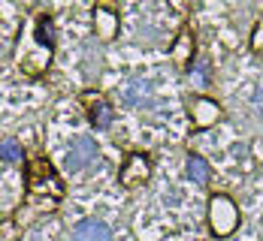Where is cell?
<instances>
[{"instance_id":"cell-1","label":"cell","mask_w":263,"mask_h":241,"mask_svg":"<svg viewBox=\"0 0 263 241\" xmlns=\"http://www.w3.org/2000/svg\"><path fill=\"white\" fill-rule=\"evenodd\" d=\"M97 142L91 139V136H79L73 145H70V151H67V157H64V169L67 172H82V169H88L91 163L97 160Z\"/></svg>"},{"instance_id":"cell-2","label":"cell","mask_w":263,"mask_h":241,"mask_svg":"<svg viewBox=\"0 0 263 241\" xmlns=\"http://www.w3.org/2000/svg\"><path fill=\"white\" fill-rule=\"evenodd\" d=\"M233 226H236V208H233V202L224 199V196H215V202H212V229L221 232V235H227Z\"/></svg>"},{"instance_id":"cell-8","label":"cell","mask_w":263,"mask_h":241,"mask_svg":"<svg viewBox=\"0 0 263 241\" xmlns=\"http://www.w3.org/2000/svg\"><path fill=\"white\" fill-rule=\"evenodd\" d=\"M0 160L3 163H18L22 160V148H18V142L3 139V142H0Z\"/></svg>"},{"instance_id":"cell-7","label":"cell","mask_w":263,"mask_h":241,"mask_svg":"<svg viewBox=\"0 0 263 241\" xmlns=\"http://www.w3.org/2000/svg\"><path fill=\"white\" fill-rule=\"evenodd\" d=\"M184 169H187V178H191L194 184H206V181H209V163L203 160V157L191 154V157L184 160Z\"/></svg>"},{"instance_id":"cell-4","label":"cell","mask_w":263,"mask_h":241,"mask_svg":"<svg viewBox=\"0 0 263 241\" xmlns=\"http://www.w3.org/2000/svg\"><path fill=\"white\" fill-rule=\"evenodd\" d=\"M73 241H112V232L103 220H82L73 229Z\"/></svg>"},{"instance_id":"cell-10","label":"cell","mask_w":263,"mask_h":241,"mask_svg":"<svg viewBox=\"0 0 263 241\" xmlns=\"http://www.w3.org/2000/svg\"><path fill=\"white\" fill-rule=\"evenodd\" d=\"M251 106H254V112H257V115L263 118V84L257 87V91H254V97H251Z\"/></svg>"},{"instance_id":"cell-5","label":"cell","mask_w":263,"mask_h":241,"mask_svg":"<svg viewBox=\"0 0 263 241\" xmlns=\"http://www.w3.org/2000/svg\"><path fill=\"white\" fill-rule=\"evenodd\" d=\"M85 100H88V112H91V124L100 127V130H106V127L112 124V118H115L112 103L103 100V97H85Z\"/></svg>"},{"instance_id":"cell-6","label":"cell","mask_w":263,"mask_h":241,"mask_svg":"<svg viewBox=\"0 0 263 241\" xmlns=\"http://www.w3.org/2000/svg\"><path fill=\"white\" fill-rule=\"evenodd\" d=\"M148 178V163L142 160L139 154H133L130 160H127V166H124V175H121V181L127 184V187H136L139 181H145Z\"/></svg>"},{"instance_id":"cell-11","label":"cell","mask_w":263,"mask_h":241,"mask_svg":"<svg viewBox=\"0 0 263 241\" xmlns=\"http://www.w3.org/2000/svg\"><path fill=\"white\" fill-rule=\"evenodd\" d=\"M194 76H197V84H206V63H200V67H197V70H194Z\"/></svg>"},{"instance_id":"cell-9","label":"cell","mask_w":263,"mask_h":241,"mask_svg":"<svg viewBox=\"0 0 263 241\" xmlns=\"http://www.w3.org/2000/svg\"><path fill=\"white\" fill-rule=\"evenodd\" d=\"M36 33H40V39H43L46 46H52V42H54V27H52V18H40V30H36Z\"/></svg>"},{"instance_id":"cell-3","label":"cell","mask_w":263,"mask_h":241,"mask_svg":"<svg viewBox=\"0 0 263 241\" xmlns=\"http://www.w3.org/2000/svg\"><path fill=\"white\" fill-rule=\"evenodd\" d=\"M148 97H152V81L142 79V76L130 79L124 87H121V100H124L127 106H145Z\"/></svg>"}]
</instances>
